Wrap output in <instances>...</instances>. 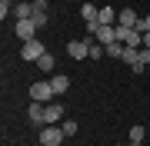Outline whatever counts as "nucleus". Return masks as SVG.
I'll return each mask as SVG.
<instances>
[{
  "label": "nucleus",
  "mask_w": 150,
  "mask_h": 146,
  "mask_svg": "<svg viewBox=\"0 0 150 146\" xmlns=\"http://www.w3.org/2000/svg\"><path fill=\"white\" fill-rule=\"evenodd\" d=\"M30 100H33V103H50V100H57V93H54V87H50V80L33 83V87H30Z\"/></svg>",
  "instance_id": "nucleus-1"
},
{
  "label": "nucleus",
  "mask_w": 150,
  "mask_h": 146,
  "mask_svg": "<svg viewBox=\"0 0 150 146\" xmlns=\"http://www.w3.org/2000/svg\"><path fill=\"white\" fill-rule=\"evenodd\" d=\"M64 140H67L64 126H43L40 130V146H60Z\"/></svg>",
  "instance_id": "nucleus-2"
},
{
  "label": "nucleus",
  "mask_w": 150,
  "mask_h": 146,
  "mask_svg": "<svg viewBox=\"0 0 150 146\" xmlns=\"http://www.w3.org/2000/svg\"><path fill=\"white\" fill-rule=\"evenodd\" d=\"M43 53H47V50H43V43H40V40H27V43L20 47V57L27 60V63H37Z\"/></svg>",
  "instance_id": "nucleus-3"
},
{
  "label": "nucleus",
  "mask_w": 150,
  "mask_h": 146,
  "mask_svg": "<svg viewBox=\"0 0 150 146\" xmlns=\"http://www.w3.org/2000/svg\"><path fill=\"white\" fill-rule=\"evenodd\" d=\"M37 30H40V27H37L33 20H17V27H13V33L23 40V43H27V40H37Z\"/></svg>",
  "instance_id": "nucleus-4"
},
{
  "label": "nucleus",
  "mask_w": 150,
  "mask_h": 146,
  "mask_svg": "<svg viewBox=\"0 0 150 146\" xmlns=\"http://www.w3.org/2000/svg\"><path fill=\"white\" fill-rule=\"evenodd\" d=\"M67 53L74 57V60H87V57H90V43H87V40H70V43H67Z\"/></svg>",
  "instance_id": "nucleus-5"
},
{
  "label": "nucleus",
  "mask_w": 150,
  "mask_h": 146,
  "mask_svg": "<svg viewBox=\"0 0 150 146\" xmlns=\"http://www.w3.org/2000/svg\"><path fill=\"white\" fill-rule=\"evenodd\" d=\"M140 23V17H137V10H130V7H123V10L117 13V27H127V30H134Z\"/></svg>",
  "instance_id": "nucleus-6"
},
{
  "label": "nucleus",
  "mask_w": 150,
  "mask_h": 146,
  "mask_svg": "<svg viewBox=\"0 0 150 146\" xmlns=\"http://www.w3.org/2000/svg\"><path fill=\"white\" fill-rule=\"evenodd\" d=\"M50 87H54L57 96H64V93L70 90V76L67 73H54V76H50Z\"/></svg>",
  "instance_id": "nucleus-7"
},
{
  "label": "nucleus",
  "mask_w": 150,
  "mask_h": 146,
  "mask_svg": "<svg viewBox=\"0 0 150 146\" xmlns=\"http://www.w3.org/2000/svg\"><path fill=\"white\" fill-rule=\"evenodd\" d=\"M64 119V103H47V126H57Z\"/></svg>",
  "instance_id": "nucleus-8"
},
{
  "label": "nucleus",
  "mask_w": 150,
  "mask_h": 146,
  "mask_svg": "<svg viewBox=\"0 0 150 146\" xmlns=\"http://www.w3.org/2000/svg\"><path fill=\"white\" fill-rule=\"evenodd\" d=\"M120 60H123V63H127V66H134V63H140V50H137V47H123Z\"/></svg>",
  "instance_id": "nucleus-9"
},
{
  "label": "nucleus",
  "mask_w": 150,
  "mask_h": 146,
  "mask_svg": "<svg viewBox=\"0 0 150 146\" xmlns=\"http://www.w3.org/2000/svg\"><path fill=\"white\" fill-rule=\"evenodd\" d=\"M13 17H17V20H30V17H33V3H17L13 7Z\"/></svg>",
  "instance_id": "nucleus-10"
},
{
  "label": "nucleus",
  "mask_w": 150,
  "mask_h": 146,
  "mask_svg": "<svg viewBox=\"0 0 150 146\" xmlns=\"http://www.w3.org/2000/svg\"><path fill=\"white\" fill-rule=\"evenodd\" d=\"M113 7H100V17H97V23H103V27H113Z\"/></svg>",
  "instance_id": "nucleus-11"
},
{
  "label": "nucleus",
  "mask_w": 150,
  "mask_h": 146,
  "mask_svg": "<svg viewBox=\"0 0 150 146\" xmlns=\"http://www.w3.org/2000/svg\"><path fill=\"white\" fill-rule=\"evenodd\" d=\"M80 17H83L87 23H90V20H97V17H100V7H93V3H83V7H80Z\"/></svg>",
  "instance_id": "nucleus-12"
},
{
  "label": "nucleus",
  "mask_w": 150,
  "mask_h": 146,
  "mask_svg": "<svg viewBox=\"0 0 150 146\" xmlns=\"http://www.w3.org/2000/svg\"><path fill=\"white\" fill-rule=\"evenodd\" d=\"M37 66H40L43 73H54V57H50V53H43V57L37 60Z\"/></svg>",
  "instance_id": "nucleus-13"
},
{
  "label": "nucleus",
  "mask_w": 150,
  "mask_h": 146,
  "mask_svg": "<svg viewBox=\"0 0 150 146\" xmlns=\"http://www.w3.org/2000/svg\"><path fill=\"white\" fill-rule=\"evenodd\" d=\"M60 126H64V133H67V136H77V130H80V123H74V119H64Z\"/></svg>",
  "instance_id": "nucleus-14"
},
{
  "label": "nucleus",
  "mask_w": 150,
  "mask_h": 146,
  "mask_svg": "<svg viewBox=\"0 0 150 146\" xmlns=\"http://www.w3.org/2000/svg\"><path fill=\"white\" fill-rule=\"evenodd\" d=\"M13 0H0V17H4V20H7V13H13Z\"/></svg>",
  "instance_id": "nucleus-15"
},
{
  "label": "nucleus",
  "mask_w": 150,
  "mask_h": 146,
  "mask_svg": "<svg viewBox=\"0 0 150 146\" xmlns=\"http://www.w3.org/2000/svg\"><path fill=\"white\" fill-rule=\"evenodd\" d=\"M144 133H147L144 126H130V140H140V143H144Z\"/></svg>",
  "instance_id": "nucleus-16"
},
{
  "label": "nucleus",
  "mask_w": 150,
  "mask_h": 146,
  "mask_svg": "<svg viewBox=\"0 0 150 146\" xmlns=\"http://www.w3.org/2000/svg\"><path fill=\"white\" fill-rule=\"evenodd\" d=\"M47 10H50L47 0H33V13H47Z\"/></svg>",
  "instance_id": "nucleus-17"
},
{
  "label": "nucleus",
  "mask_w": 150,
  "mask_h": 146,
  "mask_svg": "<svg viewBox=\"0 0 150 146\" xmlns=\"http://www.w3.org/2000/svg\"><path fill=\"white\" fill-rule=\"evenodd\" d=\"M30 20H33V23H37V27H47V23H50V17H47V13H33V17H30Z\"/></svg>",
  "instance_id": "nucleus-18"
},
{
  "label": "nucleus",
  "mask_w": 150,
  "mask_h": 146,
  "mask_svg": "<svg viewBox=\"0 0 150 146\" xmlns=\"http://www.w3.org/2000/svg\"><path fill=\"white\" fill-rule=\"evenodd\" d=\"M137 30H144V33H150V13H147V17H140V23H137Z\"/></svg>",
  "instance_id": "nucleus-19"
},
{
  "label": "nucleus",
  "mask_w": 150,
  "mask_h": 146,
  "mask_svg": "<svg viewBox=\"0 0 150 146\" xmlns=\"http://www.w3.org/2000/svg\"><path fill=\"white\" fill-rule=\"evenodd\" d=\"M140 63H144V66L150 63V50H147V47H140Z\"/></svg>",
  "instance_id": "nucleus-20"
},
{
  "label": "nucleus",
  "mask_w": 150,
  "mask_h": 146,
  "mask_svg": "<svg viewBox=\"0 0 150 146\" xmlns=\"http://www.w3.org/2000/svg\"><path fill=\"white\" fill-rule=\"evenodd\" d=\"M144 47H147V50H150V33H144Z\"/></svg>",
  "instance_id": "nucleus-21"
},
{
  "label": "nucleus",
  "mask_w": 150,
  "mask_h": 146,
  "mask_svg": "<svg viewBox=\"0 0 150 146\" xmlns=\"http://www.w3.org/2000/svg\"><path fill=\"white\" fill-rule=\"evenodd\" d=\"M130 146H144V143H140V140H130Z\"/></svg>",
  "instance_id": "nucleus-22"
}]
</instances>
